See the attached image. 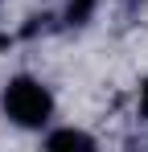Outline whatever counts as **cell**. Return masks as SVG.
<instances>
[{
    "label": "cell",
    "instance_id": "2",
    "mask_svg": "<svg viewBox=\"0 0 148 152\" xmlns=\"http://www.w3.org/2000/svg\"><path fill=\"white\" fill-rule=\"evenodd\" d=\"M45 148H95V136H86L78 127H62L45 136Z\"/></svg>",
    "mask_w": 148,
    "mask_h": 152
},
{
    "label": "cell",
    "instance_id": "4",
    "mask_svg": "<svg viewBox=\"0 0 148 152\" xmlns=\"http://www.w3.org/2000/svg\"><path fill=\"white\" fill-rule=\"evenodd\" d=\"M136 103H140V115L148 119V78L140 82V95H136Z\"/></svg>",
    "mask_w": 148,
    "mask_h": 152
},
{
    "label": "cell",
    "instance_id": "5",
    "mask_svg": "<svg viewBox=\"0 0 148 152\" xmlns=\"http://www.w3.org/2000/svg\"><path fill=\"white\" fill-rule=\"evenodd\" d=\"M127 4H136V0H127Z\"/></svg>",
    "mask_w": 148,
    "mask_h": 152
},
{
    "label": "cell",
    "instance_id": "1",
    "mask_svg": "<svg viewBox=\"0 0 148 152\" xmlns=\"http://www.w3.org/2000/svg\"><path fill=\"white\" fill-rule=\"evenodd\" d=\"M53 91L37 74H12L0 91V111L8 124L25 127V132H41V127L53 119Z\"/></svg>",
    "mask_w": 148,
    "mask_h": 152
},
{
    "label": "cell",
    "instance_id": "3",
    "mask_svg": "<svg viewBox=\"0 0 148 152\" xmlns=\"http://www.w3.org/2000/svg\"><path fill=\"white\" fill-rule=\"evenodd\" d=\"M91 12H95V0H70L66 4V25H86Z\"/></svg>",
    "mask_w": 148,
    "mask_h": 152
}]
</instances>
